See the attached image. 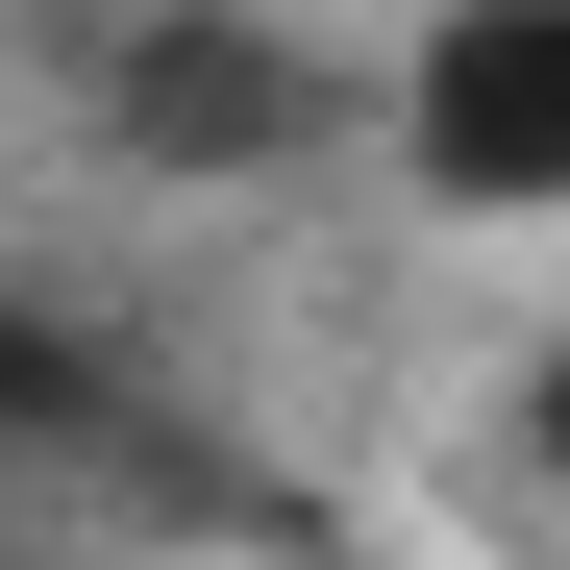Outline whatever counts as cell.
I'll return each mask as SVG.
<instances>
[{
  "label": "cell",
  "mask_w": 570,
  "mask_h": 570,
  "mask_svg": "<svg viewBox=\"0 0 570 570\" xmlns=\"http://www.w3.org/2000/svg\"><path fill=\"white\" fill-rule=\"evenodd\" d=\"M397 149L446 174L471 224H570V0H446L422 26V75H397Z\"/></svg>",
  "instance_id": "6da1fadb"
},
{
  "label": "cell",
  "mask_w": 570,
  "mask_h": 570,
  "mask_svg": "<svg viewBox=\"0 0 570 570\" xmlns=\"http://www.w3.org/2000/svg\"><path fill=\"white\" fill-rule=\"evenodd\" d=\"M0 570H50V521H26V497H0Z\"/></svg>",
  "instance_id": "7a4b0ae2"
}]
</instances>
